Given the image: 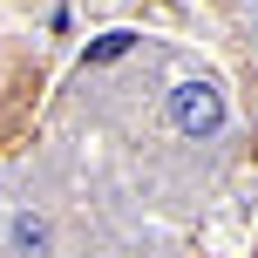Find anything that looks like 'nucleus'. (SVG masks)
<instances>
[{"label": "nucleus", "instance_id": "3", "mask_svg": "<svg viewBox=\"0 0 258 258\" xmlns=\"http://www.w3.org/2000/svg\"><path fill=\"white\" fill-rule=\"evenodd\" d=\"M14 245H21V251H41V245H48V224H41V218H14Z\"/></svg>", "mask_w": 258, "mask_h": 258}, {"label": "nucleus", "instance_id": "1", "mask_svg": "<svg viewBox=\"0 0 258 258\" xmlns=\"http://www.w3.org/2000/svg\"><path fill=\"white\" fill-rule=\"evenodd\" d=\"M170 122H177L183 136H218L224 129V95L211 89V82H177V89H170Z\"/></svg>", "mask_w": 258, "mask_h": 258}, {"label": "nucleus", "instance_id": "2", "mask_svg": "<svg viewBox=\"0 0 258 258\" xmlns=\"http://www.w3.org/2000/svg\"><path fill=\"white\" fill-rule=\"evenodd\" d=\"M129 48H136V34H102V41H95V48H89V68L116 61V54H129Z\"/></svg>", "mask_w": 258, "mask_h": 258}]
</instances>
